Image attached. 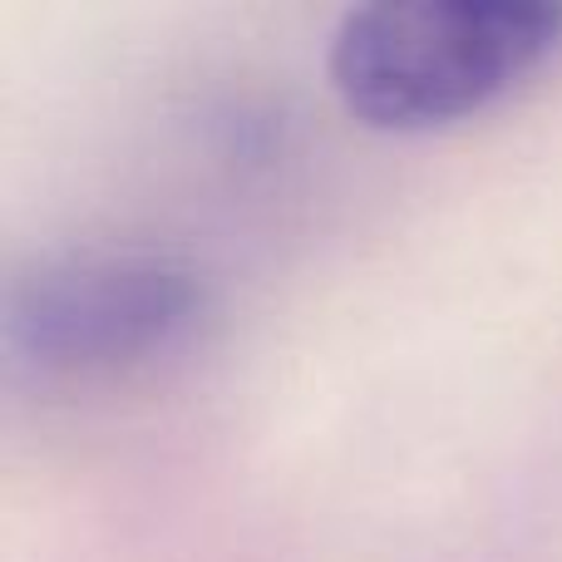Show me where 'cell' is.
Wrapping results in <instances>:
<instances>
[{
	"instance_id": "6da1fadb",
	"label": "cell",
	"mask_w": 562,
	"mask_h": 562,
	"mask_svg": "<svg viewBox=\"0 0 562 562\" xmlns=\"http://www.w3.org/2000/svg\"><path fill=\"white\" fill-rule=\"evenodd\" d=\"M562 59V0H370L340 15L326 75L370 128H445Z\"/></svg>"
},
{
	"instance_id": "7a4b0ae2",
	"label": "cell",
	"mask_w": 562,
	"mask_h": 562,
	"mask_svg": "<svg viewBox=\"0 0 562 562\" xmlns=\"http://www.w3.org/2000/svg\"><path fill=\"white\" fill-rule=\"evenodd\" d=\"M203 316L207 281L193 262L154 247H79L10 281L5 350L40 375H119L188 346Z\"/></svg>"
}]
</instances>
